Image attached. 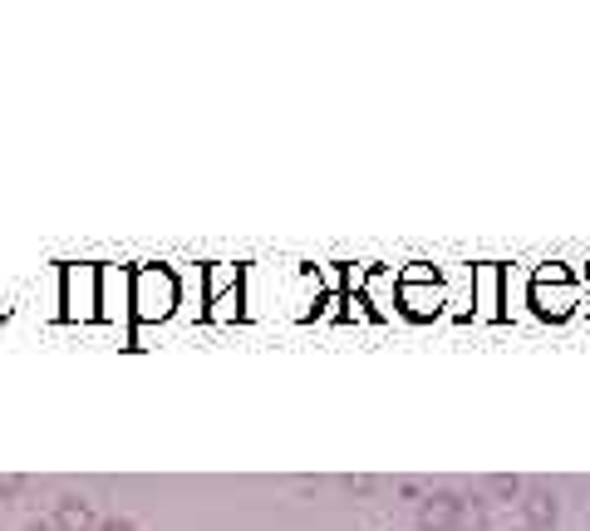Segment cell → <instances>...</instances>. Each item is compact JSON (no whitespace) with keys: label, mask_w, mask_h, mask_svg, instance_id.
I'll return each mask as SVG.
<instances>
[{"label":"cell","mask_w":590,"mask_h":531,"mask_svg":"<svg viewBox=\"0 0 590 531\" xmlns=\"http://www.w3.org/2000/svg\"><path fill=\"white\" fill-rule=\"evenodd\" d=\"M452 522V502L448 497H434V502L424 507V527H448Z\"/></svg>","instance_id":"5b68a950"},{"label":"cell","mask_w":590,"mask_h":531,"mask_svg":"<svg viewBox=\"0 0 590 531\" xmlns=\"http://www.w3.org/2000/svg\"><path fill=\"white\" fill-rule=\"evenodd\" d=\"M54 531H99L94 527V507L79 502V497H64V502L54 507Z\"/></svg>","instance_id":"3957f363"},{"label":"cell","mask_w":590,"mask_h":531,"mask_svg":"<svg viewBox=\"0 0 590 531\" xmlns=\"http://www.w3.org/2000/svg\"><path fill=\"white\" fill-rule=\"evenodd\" d=\"M177 305V276L167 266H143L133 270V315L139 320H163Z\"/></svg>","instance_id":"6da1fadb"},{"label":"cell","mask_w":590,"mask_h":531,"mask_svg":"<svg viewBox=\"0 0 590 531\" xmlns=\"http://www.w3.org/2000/svg\"><path fill=\"white\" fill-rule=\"evenodd\" d=\"M99 286H104V296H99V310L119 315L123 310V290H129V276H123V270H99Z\"/></svg>","instance_id":"277c9868"},{"label":"cell","mask_w":590,"mask_h":531,"mask_svg":"<svg viewBox=\"0 0 590 531\" xmlns=\"http://www.w3.org/2000/svg\"><path fill=\"white\" fill-rule=\"evenodd\" d=\"M26 531H54V527H44V522H30Z\"/></svg>","instance_id":"ba28073f"},{"label":"cell","mask_w":590,"mask_h":531,"mask_svg":"<svg viewBox=\"0 0 590 531\" xmlns=\"http://www.w3.org/2000/svg\"><path fill=\"white\" fill-rule=\"evenodd\" d=\"M26 488V478H16V472H0V497H16Z\"/></svg>","instance_id":"8992f818"},{"label":"cell","mask_w":590,"mask_h":531,"mask_svg":"<svg viewBox=\"0 0 590 531\" xmlns=\"http://www.w3.org/2000/svg\"><path fill=\"white\" fill-rule=\"evenodd\" d=\"M99 531H139V527L123 522V517H109V522H99Z\"/></svg>","instance_id":"52a82bcc"},{"label":"cell","mask_w":590,"mask_h":531,"mask_svg":"<svg viewBox=\"0 0 590 531\" xmlns=\"http://www.w3.org/2000/svg\"><path fill=\"white\" fill-rule=\"evenodd\" d=\"M99 270L94 266H70L64 270V315H74V320H89V315L99 310Z\"/></svg>","instance_id":"7a4b0ae2"}]
</instances>
